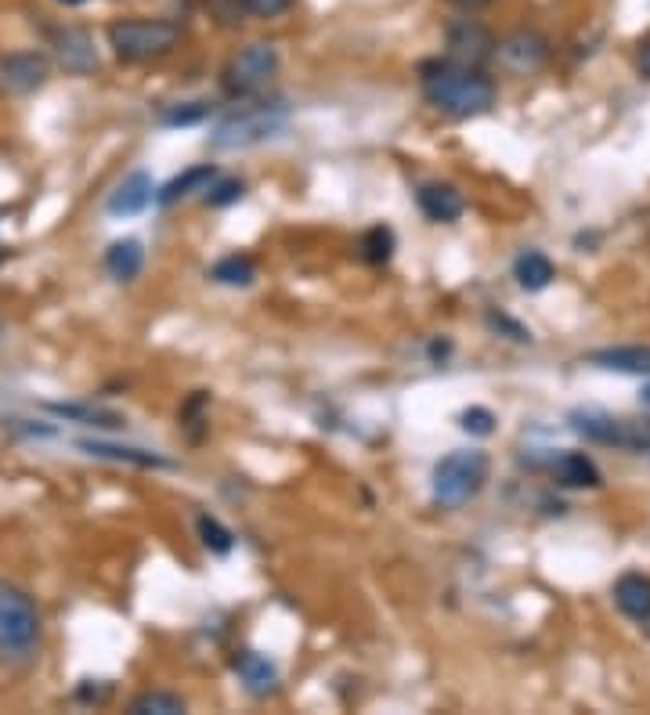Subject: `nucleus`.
Segmentation results:
<instances>
[{
    "instance_id": "9b49d317",
    "label": "nucleus",
    "mask_w": 650,
    "mask_h": 715,
    "mask_svg": "<svg viewBox=\"0 0 650 715\" xmlns=\"http://www.w3.org/2000/svg\"><path fill=\"white\" fill-rule=\"evenodd\" d=\"M48 72H51V62L40 51H14L0 62V80H4V87L14 95L37 91V87L48 84Z\"/></svg>"
},
{
    "instance_id": "423d86ee",
    "label": "nucleus",
    "mask_w": 650,
    "mask_h": 715,
    "mask_svg": "<svg viewBox=\"0 0 650 715\" xmlns=\"http://www.w3.org/2000/svg\"><path fill=\"white\" fill-rule=\"evenodd\" d=\"M278 77V51L275 43L268 40H254L239 48L228 66L220 69V87H225V95L235 98V101H246V98H257L260 91H268V84Z\"/></svg>"
},
{
    "instance_id": "9d476101",
    "label": "nucleus",
    "mask_w": 650,
    "mask_h": 715,
    "mask_svg": "<svg viewBox=\"0 0 650 715\" xmlns=\"http://www.w3.org/2000/svg\"><path fill=\"white\" fill-rule=\"evenodd\" d=\"M571 430L582 434L593 444H608V449H626L629 452V420H618L611 412L600 409H579L571 412Z\"/></svg>"
},
{
    "instance_id": "f704fd0d",
    "label": "nucleus",
    "mask_w": 650,
    "mask_h": 715,
    "mask_svg": "<svg viewBox=\"0 0 650 715\" xmlns=\"http://www.w3.org/2000/svg\"><path fill=\"white\" fill-rule=\"evenodd\" d=\"M55 4H62V8H80V4H87V0H55Z\"/></svg>"
},
{
    "instance_id": "c9c22d12",
    "label": "nucleus",
    "mask_w": 650,
    "mask_h": 715,
    "mask_svg": "<svg viewBox=\"0 0 650 715\" xmlns=\"http://www.w3.org/2000/svg\"><path fill=\"white\" fill-rule=\"evenodd\" d=\"M640 398H643V405H650V383L643 386V394H640Z\"/></svg>"
},
{
    "instance_id": "dca6fc26",
    "label": "nucleus",
    "mask_w": 650,
    "mask_h": 715,
    "mask_svg": "<svg viewBox=\"0 0 650 715\" xmlns=\"http://www.w3.org/2000/svg\"><path fill=\"white\" fill-rule=\"evenodd\" d=\"M214 182H217V167H214V163H196V167H188V170H181L177 177H170V182L156 192V203L159 206H177V203H185L191 196H199V192H206Z\"/></svg>"
},
{
    "instance_id": "393cba45",
    "label": "nucleus",
    "mask_w": 650,
    "mask_h": 715,
    "mask_svg": "<svg viewBox=\"0 0 650 715\" xmlns=\"http://www.w3.org/2000/svg\"><path fill=\"white\" fill-rule=\"evenodd\" d=\"M394 249H397V238L387 225H376L362 235V257L368 264H387L394 257Z\"/></svg>"
},
{
    "instance_id": "39448f33",
    "label": "nucleus",
    "mask_w": 650,
    "mask_h": 715,
    "mask_svg": "<svg viewBox=\"0 0 650 715\" xmlns=\"http://www.w3.org/2000/svg\"><path fill=\"white\" fill-rule=\"evenodd\" d=\"M181 26L170 19H120L109 26V48L120 62H149V58L167 55Z\"/></svg>"
},
{
    "instance_id": "ddd939ff",
    "label": "nucleus",
    "mask_w": 650,
    "mask_h": 715,
    "mask_svg": "<svg viewBox=\"0 0 650 715\" xmlns=\"http://www.w3.org/2000/svg\"><path fill=\"white\" fill-rule=\"evenodd\" d=\"M152 199H156L152 177L145 174V170H135V174H127L120 185H116V192H112L109 203H106V210H109L112 217H135V214H141Z\"/></svg>"
},
{
    "instance_id": "473e14b6",
    "label": "nucleus",
    "mask_w": 650,
    "mask_h": 715,
    "mask_svg": "<svg viewBox=\"0 0 650 715\" xmlns=\"http://www.w3.org/2000/svg\"><path fill=\"white\" fill-rule=\"evenodd\" d=\"M637 66H640V72L650 80V40H643L640 43V55H637Z\"/></svg>"
},
{
    "instance_id": "2f4dec72",
    "label": "nucleus",
    "mask_w": 650,
    "mask_h": 715,
    "mask_svg": "<svg viewBox=\"0 0 650 715\" xmlns=\"http://www.w3.org/2000/svg\"><path fill=\"white\" fill-rule=\"evenodd\" d=\"M452 8H460L463 14H474V11H481V8H487L492 0H449Z\"/></svg>"
},
{
    "instance_id": "aec40b11",
    "label": "nucleus",
    "mask_w": 650,
    "mask_h": 715,
    "mask_svg": "<svg viewBox=\"0 0 650 715\" xmlns=\"http://www.w3.org/2000/svg\"><path fill=\"white\" fill-rule=\"evenodd\" d=\"M513 278H516V286L528 290V293H542L550 282L557 278V267L553 261L545 257V253L539 249H524L521 257L513 261Z\"/></svg>"
},
{
    "instance_id": "5701e85b",
    "label": "nucleus",
    "mask_w": 650,
    "mask_h": 715,
    "mask_svg": "<svg viewBox=\"0 0 650 715\" xmlns=\"http://www.w3.org/2000/svg\"><path fill=\"white\" fill-rule=\"evenodd\" d=\"M188 705L181 694H170V690H145L130 702V715H181Z\"/></svg>"
},
{
    "instance_id": "c85d7f7f",
    "label": "nucleus",
    "mask_w": 650,
    "mask_h": 715,
    "mask_svg": "<svg viewBox=\"0 0 650 715\" xmlns=\"http://www.w3.org/2000/svg\"><path fill=\"white\" fill-rule=\"evenodd\" d=\"M495 412L484 409V405H470L460 412V427L466 430L470 438H492L495 434Z\"/></svg>"
},
{
    "instance_id": "6ab92c4d",
    "label": "nucleus",
    "mask_w": 650,
    "mask_h": 715,
    "mask_svg": "<svg viewBox=\"0 0 650 715\" xmlns=\"http://www.w3.org/2000/svg\"><path fill=\"white\" fill-rule=\"evenodd\" d=\"M553 481L560 488H600V467L585 452H564L553 459Z\"/></svg>"
},
{
    "instance_id": "7c9ffc66",
    "label": "nucleus",
    "mask_w": 650,
    "mask_h": 715,
    "mask_svg": "<svg viewBox=\"0 0 650 715\" xmlns=\"http://www.w3.org/2000/svg\"><path fill=\"white\" fill-rule=\"evenodd\" d=\"M487 322H492L495 330L510 333V340H521V344H531V333L524 330V325H516L513 319H506V315H487Z\"/></svg>"
},
{
    "instance_id": "b1692460",
    "label": "nucleus",
    "mask_w": 650,
    "mask_h": 715,
    "mask_svg": "<svg viewBox=\"0 0 650 715\" xmlns=\"http://www.w3.org/2000/svg\"><path fill=\"white\" fill-rule=\"evenodd\" d=\"M48 412L62 415V420H72V423H83V427H106V430H120L124 427V415L116 412H106V409H91V405H48Z\"/></svg>"
},
{
    "instance_id": "1a4fd4ad",
    "label": "nucleus",
    "mask_w": 650,
    "mask_h": 715,
    "mask_svg": "<svg viewBox=\"0 0 650 715\" xmlns=\"http://www.w3.org/2000/svg\"><path fill=\"white\" fill-rule=\"evenodd\" d=\"M48 40L58 55V62H62L69 72H95L98 69V51H95V40L87 33L83 26H51L48 29Z\"/></svg>"
},
{
    "instance_id": "72a5a7b5",
    "label": "nucleus",
    "mask_w": 650,
    "mask_h": 715,
    "mask_svg": "<svg viewBox=\"0 0 650 715\" xmlns=\"http://www.w3.org/2000/svg\"><path fill=\"white\" fill-rule=\"evenodd\" d=\"M449 351H452V344H441V340H434V344H431V358H434V362L449 358Z\"/></svg>"
},
{
    "instance_id": "f03ea898",
    "label": "nucleus",
    "mask_w": 650,
    "mask_h": 715,
    "mask_svg": "<svg viewBox=\"0 0 650 715\" xmlns=\"http://www.w3.org/2000/svg\"><path fill=\"white\" fill-rule=\"evenodd\" d=\"M286 124L289 109L283 101H249V106H239L217 119V127L210 130V145L220 148V153H239V148H254L260 141L278 138Z\"/></svg>"
},
{
    "instance_id": "4468645a",
    "label": "nucleus",
    "mask_w": 650,
    "mask_h": 715,
    "mask_svg": "<svg viewBox=\"0 0 650 715\" xmlns=\"http://www.w3.org/2000/svg\"><path fill=\"white\" fill-rule=\"evenodd\" d=\"M232 665H235V676L243 679V687L254 697H268L278 687V668H275V662L268 658V654L246 647V650L235 654Z\"/></svg>"
},
{
    "instance_id": "f8f14e48",
    "label": "nucleus",
    "mask_w": 650,
    "mask_h": 715,
    "mask_svg": "<svg viewBox=\"0 0 650 715\" xmlns=\"http://www.w3.org/2000/svg\"><path fill=\"white\" fill-rule=\"evenodd\" d=\"M416 203L426 221H434V225H452V221H460L463 210H466V199L463 192L455 185H441V182H431L416 192Z\"/></svg>"
},
{
    "instance_id": "e433bc0d",
    "label": "nucleus",
    "mask_w": 650,
    "mask_h": 715,
    "mask_svg": "<svg viewBox=\"0 0 650 715\" xmlns=\"http://www.w3.org/2000/svg\"><path fill=\"white\" fill-rule=\"evenodd\" d=\"M0 261H4V246H0Z\"/></svg>"
},
{
    "instance_id": "f3484780",
    "label": "nucleus",
    "mask_w": 650,
    "mask_h": 715,
    "mask_svg": "<svg viewBox=\"0 0 650 715\" xmlns=\"http://www.w3.org/2000/svg\"><path fill=\"white\" fill-rule=\"evenodd\" d=\"M77 449L95 456V459H109V463H130V467H170V459H162L149 449H135V444H112V441H101V438H83L77 441Z\"/></svg>"
},
{
    "instance_id": "6e6552de",
    "label": "nucleus",
    "mask_w": 650,
    "mask_h": 715,
    "mask_svg": "<svg viewBox=\"0 0 650 715\" xmlns=\"http://www.w3.org/2000/svg\"><path fill=\"white\" fill-rule=\"evenodd\" d=\"M495 58L502 69L516 72V77H528V72L545 66V58H550V40H545L539 29H516V33L502 37L495 43Z\"/></svg>"
},
{
    "instance_id": "a211bd4d",
    "label": "nucleus",
    "mask_w": 650,
    "mask_h": 715,
    "mask_svg": "<svg viewBox=\"0 0 650 715\" xmlns=\"http://www.w3.org/2000/svg\"><path fill=\"white\" fill-rule=\"evenodd\" d=\"M614 604L632 621H650V578L629 571L614 582Z\"/></svg>"
},
{
    "instance_id": "4be33fe9",
    "label": "nucleus",
    "mask_w": 650,
    "mask_h": 715,
    "mask_svg": "<svg viewBox=\"0 0 650 715\" xmlns=\"http://www.w3.org/2000/svg\"><path fill=\"white\" fill-rule=\"evenodd\" d=\"M210 278L217 282V286L246 290V286H254L257 264H254V257H246V253H228V257H220V261L210 267Z\"/></svg>"
},
{
    "instance_id": "2eb2a0df",
    "label": "nucleus",
    "mask_w": 650,
    "mask_h": 715,
    "mask_svg": "<svg viewBox=\"0 0 650 715\" xmlns=\"http://www.w3.org/2000/svg\"><path fill=\"white\" fill-rule=\"evenodd\" d=\"M585 362L603 372H622V376H650V344L600 347L593 354H585Z\"/></svg>"
},
{
    "instance_id": "0eeeda50",
    "label": "nucleus",
    "mask_w": 650,
    "mask_h": 715,
    "mask_svg": "<svg viewBox=\"0 0 650 715\" xmlns=\"http://www.w3.org/2000/svg\"><path fill=\"white\" fill-rule=\"evenodd\" d=\"M495 43L499 40L492 37V29L477 19H470V14L452 19L445 26V58L452 66L481 69L484 62H492L495 58Z\"/></svg>"
},
{
    "instance_id": "20e7f679",
    "label": "nucleus",
    "mask_w": 650,
    "mask_h": 715,
    "mask_svg": "<svg viewBox=\"0 0 650 715\" xmlns=\"http://www.w3.org/2000/svg\"><path fill=\"white\" fill-rule=\"evenodd\" d=\"M487 470H492V463H487V456L481 449L449 452L434 467V484H431L434 502L441 506V510H460V506H466L470 499L481 496V488L487 481Z\"/></svg>"
},
{
    "instance_id": "412c9836",
    "label": "nucleus",
    "mask_w": 650,
    "mask_h": 715,
    "mask_svg": "<svg viewBox=\"0 0 650 715\" xmlns=\"http://www.w3.org/2000/svg\"><path fill=\"white\" fill-rule=\"evenodd\" d=\"M106 267L116 282H130L141 275L145 267V246L141 238H120V243H112L109 253H106Z\"/></svg>"
},
{
    "instance_id": "a878e982",
    "label": "nucleus",
    "mask_w": 650,
    "mask_h": 715,
    "mask_svg": "<svg viewBox=\"0 0 650 715\" xmlns=\"http://www.w3.org/2000/svg\"><path fill=\"white\" fill-rule=\"evenodd\" d=\"M196 531H199V539H203V546L210 549V554H217V557H225V554H232V546H235V535L220 525L217 517H210V513H203L199 520H196Z\"/></svg>"
},
{
    "instance_id": "bb28decb",
    "label": "nucleus",
    "mask_w": 650,
    "mask_h": 715,
    "mask_svg": "<svg viewBox=\"0 0 650 715\" xmlns=\"http://www.w3.org/2000/svg\"><path fill=\"white\" fill-rule=\"evenodd\" d=\"M243 196H246V185L239 182V177H217V182L203 192V203L214 206V210H225V206L239 203Z\"/></svg>"
},
{
    "instance_id": "cd10ccee",
    "label": "nucleus",
    "mask_w": 650,
    "mask_h": 715,
    "mask_svg": "<svg viewBox=\"0 0 650 715\" xmlns=\"http://www.w3.org/2000/svg\"><path fill=\"white\" fill-rule=\"evenodd\" d=\"M210 116V101H181V106H170L162 112V124L167 127H196Z\"/></svg>"
},
{
    "instance_id": "7ed1b4c3",
    "label": "nucleus",
    "mask_w": 650,
    "mask_h": 715,
    "mask_svg": "<svg viewBox=\"0 0 650 715\" xmlns=\"http://www.w3.org/2000/svg\"><path fill=\"white\" fill-rule=\"evenodd\" d=\"M40 647V610L26 589L0 578V658L22 662Z\"/></svg>"
},
{
    "instance_id": "f257e3e1",
    "label": "nucleus",
    "mask_w": 650,
    "mask_h": 715,
    "mask_svg": "<svg viewBox=\"0 0 650 715\" xmlns=\"http://www.w3.org/2000/svg\"><path fill=\"white\" fill-rule=\"evenodd\" d=\"M420 84H423L426 101H431L437 112L455 116V119L481 116L492 109L499 98V87L484 69L452 66L449 58L445 62H423Z\"/></svg>"
},
{
    "instance_id": "c756f323",
    "label": "nucleus",
    "mask_w": 650,
    "mask_h": 715,
    "mask_svg": "<svg viewBox=\"0 0 650 715\" xmlns=\"http://www.w3.org/2000/svg\"><path fill=\"white\" fill-rule=\"evenodd\" d=\"M239 4L254 19H275V14H286L293 8V0H239Z\"/></svg>"
}]
</instances>
